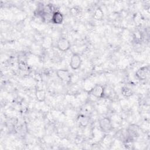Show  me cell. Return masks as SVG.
I'll use <instances>...</instances> for the list:
<instances>
[{
    "mask_svg": "<svg viewBox=\"0 0 150 150\" xmlns=\"http://www.w3.org/2000/svg\"><path fill=\"white\" fill-rule=\"evenodd\" d=\"M88 93L97 98H104L106 96L105 88L102 84H97L88 91Z\"/></svg>",
    "mask_w": 150,
    "mask_h": 150,
    "instance_id": "obj_1",
    "label": "cell"
},
{
    "mask_svg": "<svg viewBox=\"0 0 150 150\" xmlns=\"http://www.w3.org/2000/svg\"><path fill=\"white\" fill-rule=\"evenodd\" d=\"M98 124L101 131L104 132H109L112 129V124L108 117H104L100 119Z\"/></svg>",
    "mask_w": 150,
    "mask_h": 150,
    "instance_id": "obj_2",
    "label": "cell"
},
{
    "mask_svg": "<svg viewBox=\"0 0 150 150\" xmlns=\"http://www.w3.org/2000/svg\"><path fill=\"white\" fill-rule=\"evenodd\" d=\"M82 59L80 55L78 53H73L70 57L69 65L73 70H77L81 67Z\"/></svg>",
    "mask_w": 150,
    "mask_h": 150,
    "instance_id": "obj_3",
    "label": "cell"
},
{
    "mask_svg": "<svg viewBox=\"0 0 150 150\" xmlns=\"http://www.w3.org/2000/svg\"><path fill=\"white\" fill-rule=\"evenodd\" d=\"M57 77L62 81L65 83H69L71 81L72 75L71 73L67 69H60L56 71Z\"/></svg>",
    "mask_w": 150,
    "mask_h": 150,
    "instance_id": "obj_4",
    "label": "cell"
},
{
    "mask_svg": "<svg viewBox=\"0 0 150 150\" xmlns=\"http://www.w3.org/2000/svg\"><path fill=\"white\" fill-rule=\"evenodd\" d=\"M57 48L61 52H66L71 47V43L69 39L66 38H60L56 43Z\"/></svg>",
    "mask_w": 150,
    "mask_h": 150,
    "instance_id": "obj_5",
    "label": "cell"
},
{
    "mask_svg": "<svg viewBox=\"0 0 150 150\" xmlns=\"http://www.w3.org/2000/svg\"><path fill=\"white\" fill-rule=\"evenodd\" d=\"M149 73V66H144L139 67L135 72L136 77L140 80H145Z\"/></svg>",
    "mask_w": 150,
    "mask_h": 150,
    "instance_id": "obj_6",
    "label": "cell"
},
{
    "mask_svg": "<svg viewBox=\"0 0 150 150\" xmlns=\"http://www.w3.org/2000/svg\"><path fill=\"white\" fill-rule=\"evenodd\" d=\"M51 22L55 25H60L63 23L64 20V16L63 13L59 11H54L52 14Z\"/></svg>",
    "mask_w": 150,
    "mask_h": 150,
    "instance_id": "obj_7",
    "label": "cell"
},
{
    "mask_svg": "<svg viewBox=\"0 0 150 150\" xmlns=\"http://www.w3.org/2000/svg\"><path fill=\"white\" fill-rule=\"evenodd\" d=\"M35 97L39 102H43L46 98V93L44 89L36 88L35 90Z\"/></svg>",
    "mask_w": 150,
    "mask_h": 150,
    "instance_id": "obj_8",
    "label": "cell"
},
{
    "mask_svg": "<svg viewBox=\"0 0 150 150\" xmlns=\"http://www.w3.org/2000/svg\"><path fill=\"white\" fill-rule=\"evenodd\" d=\"M104 18V12L100 7H97L93 13V18L97 21H101Z\"/></svg>",
    "mask_w": 150,
    "mask_h": 150,
    "instance_id": "obj_9",
    "label": "cell"
},
{
    "mask_svg": "<svg viewBox=\"0 0 150 150\" xmlns=\"http://www.w3.org/2000/svg\"><path fill=\"white\" fill-rule=\"evenodd\" d=\"M121 92L122 95L124 97H126V98L130 97H131V96L133 95V91H132V90L130 88H129V87H127V86H124V87H122L121 88Z\"/></svg>",
    "mask_w": 150,
    "mask_h": 150,
    "instance_id": "obj_10",
    "label": "cell"
},
{
    "mask_svg": "<svg viewBox=\"0 0 150 150\" xmlns=\"http://www.w3.org/2000/svg\"><path fill=\"white\" fill-rule=\"evenodd\" d=\"M78 121L79 122V124L82 127H86L88 122V119L87 117L84 115H80L78 118Z\"/></svg>",
    "mask_w": 150,
    "mask_h": 150,
    "instance_id": "obj_11",
    "label": "cell"
},
{
    "mask_svg": "<svg viewBox=\"0 0 150 150\" xmlns=\"http://www.w3.org/2000/svg\"><path fill=\"white\" fill-rule=\"evenodd\" d=\"M70 12L72 15L73 16H77L79 13V10L76 7H73L70 9Z\"/></svg>",
    "mask_w": 150,
    "mask_h": 150,
    "instance_id": "obj_12",
    "label": "cell"
}]
</instances>
